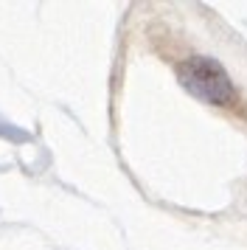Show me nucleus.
Segmentation results:
<instances>
[{
    "mask_svg": "<svg viewBox=\"0 0 247 250\" xmlns=\"http://www.w3.org/2000/svg\"><path fill=\"white\" fill-rule=\"evenodd\" d=\"M183 82L188 84L191 93H197L208 102H225L233 93L227 76L213 65L211 59H194L188 68L183 70Z\"/></svg>",
    "mask_w": 247,
    "mask_h": 250,
    "instance_id": "nucleus-1",
    "label": "nucleus"
}]
</instances>
